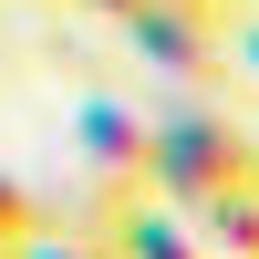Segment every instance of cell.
Masks as SVG:
<instances>
[{
    "label": "cell",
    "mask_w": 259,
    "mask_h": 259,
    "mask_svg": "<svg viewBox=\"0 0 259 259\" xmlns=\"http://www.w3.org/2000/svg\"><path fill=\"white\" fill-rule=\"evenodd\" d=\"M166 207H218V197H259V135L239 114H218L207 94H187L177 114H156V156H145Z\"/></svg>",
    "instance_id": "cell-1"
},
{
    "label": "cell",
    "mask_w": 259,
    "mask_h": 259,
    "mask_svg": "<svg viewBox=\"0 0 259 259\" xmlns=\"http://www.w3.org/2000/svg\"><path fill=\"white\" fill-rule=\"evenodd\" d=\"M145 156H156V114H145V104H124V94H83V104H73V166H83L94 228L124 218L135 197H156Z\"/></svg>",
    "instance_id": "cell-2"
},
{
    "label": "cell",
    "mask_w": 259,
    "mask_h": 259,
    "mask_svg": "<svg viewBox=\"0 0 259 259\" xmlns=\"http://www.w3.org/2000/svg\"><path fill=\"white\" fill-rule=\"evenodd\" d=\"M114 31H124V52H135L145 73L187 83V94L228 83V41H239V21H218V11H187V0H124Z\"/></svg>",
    "instance_id": "cell-3"
},
{
    "label": "cell",
    "mask_w": 259,
    "mask_h": 259,
    "mask_svg": "<svg viewBox=\"0 0 259 259\" xmlns=\"http://www.w3.org/2000/svg\"><path fill=\"white\" fill-rule=\"evenodd\" d=\"M197 239L218 249V259H259V197H218V207H197Z\"/></svg>",
    "instance_id": "cell-4"
},
{
    "label": "cell",
    "mask_w": 259,
    "mask_h": 259,
    "mask_svg": "<svg viewBox=\"0 0 259 259\" xmlns=\"http://www.w3.org/2000/svg\"><path fill=\"white\" fill-rule=\"evenodd\" d=\"M11 259H124V249L104 239V228H62V218H52V228H31Z\"/></svg>",
    "instance_id": "cell-5"
},
{
    "label": "cell",
    "mask_w": 259,
    "mask_h": 259,
    "mask_svg": "<svg viewBox=\"0 0 259 259\" xmlns=\"http://www.w3.org/2000/svg\"><path fill=\"white\" fill-rule=\"evenodd\" d=\"M31 228H52V207H41L31 187H21L11 166H0V249H21V239H31Z\"/></svg>",
    "instance_id": "cell-6"
},
{
    "label": "cell",
    "mask_w": 259,
    "mask_h": 259,
    "mask_svg": "<svg viewBox=\"0 0 259 259\" xmlns=\"http://www.w3.org/2000/svg\"><path fill=\"white\" fill-rule=\"evenodd\" d=\"M187 11H218V21H249V0H187Z\"/></svg>",
    "instance_id": "cell-7"
},
{
    "label": "cell",
    "mask_w": 259,
    "mask_h": 259,
    "mask_svg": "<svg viewBox=\"0 0 259 259\" xmlns=\"http://www.w3.org/2000/svg\"><path fill=\"white\" fill-rule=\"evenodd\" d=\"M0 259H11V249H0Z\"/></svg>",
    "instance_id": "cell-8"
},
{
    "label": "cell",
    "mask_w": 259,
    "mask_h": 259,
    "mask_svg": "<svg viewBox=\"0 0 259 259\" xmlns=\"http://www.w3.org/2000/svg\"><path fill=\"white\" fill-rule=\"evenodd\" d=\"M207 259H218V249H207Z\"/></svg>",
    "instance_id": "cell-9"
}]
</instances>
